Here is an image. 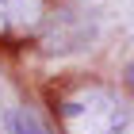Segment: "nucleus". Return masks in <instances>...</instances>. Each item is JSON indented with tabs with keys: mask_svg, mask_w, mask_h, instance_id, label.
Here are the masks:
<instances>
[{
	"mask_svg": "<svg viewBox=\"0 0 134 134\" xmlns=\"http://www.w3.org/2000/svg\"><path fill=\"white\" fill-rule=\"evenodd\" d=\"M58 119L65 134H134V107L100 84L62 96Z\"/></svg>",
	"mask_w": 134,
	"mask_h": 134,
	"instance_id": "obj_1",
	"label": "nucleus"
},
{
	"mask_svg": "<svg viewBox=\"0 0 134 134\" xmlns=\"http://www.w3.org/2000/svg\"><path fill=\"white\" fill-rule=\"evenodd\" d=\"M46 0H0V35H23L42 23Z\"/></svg>",
	"mask_w": 134,
	"mask_h": 134,
	"instance_id": "obj_2",
	"label": "nucleus"
},
{
	"mask_svg": "<svg viewBox=\"0 0 134 134\" xmlns=\"http://www.w3.org/2000/svg\"><path fill=\"white\" fill-rule=\"evenodd\" d=\"M8 126H12V134H46L27 111H12V115H8Z\"/></svg>",
	"mask_w": 134,
	"mask_h": 134,
	"instance_id": "obj_3",
	"label": "nucleus"
},
{
	"mask_svg": "<svg viewBox=\"0 0 134 134\" xmlns=\"http://www.w3.org/2000/svg\"><path fill=\"white\" fill-rule=\"evenodd\" d=\"M126 77H130V88H134V65H130V73H126Z\"/></svg>",
	"mask_w": 134,
	"mask_h": 134,
	"instance_id": "obj_4",
	"label": "nucleus"
}]
</instances>
